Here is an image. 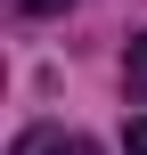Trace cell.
Returning <instances> with one entry per match:
<instances>
[{
  "instance_id": "1",
  "label": "cell",
  "mask_w": 147,
  "mask_h": 155,
  "mask_svg": "<svg viewBox=\"0 0 147 155\" xmlns=\"http://www.w3.org/2000/svg\"><path fill=\"white\" fill-rule=\"evenodd\" d=\"M16 155H98V139H82V131H25Z\"/></svg>"
},
{
  "instance_id": "2",
  "label": "cell",
  "mask_w": 147,
  "mask_h": 155,
  "mask_svg": "<svg viewBox=\"0 0 147 155\" xmlns=\"http://www.w3.org/2000/svg\"><path fill=\"white\" fill-rule=\"evenodd\" d=\"M123 82H131V98H147V33L131 41V57H123Z\"/></svg>"
},
{
  "instance_id": "3",
  "label": "cell",
  "mask_w": 147,
  "mask_h": 155,
  "mask_svg": "<svg viewBox=\"0 0 147 155\" xmlns=\"http://www.w3.org/2000/svg\"><path fill=\"white\" fill-rule=\"evenodd\" d=\"M16 8H25V16H57L65 0H16Z\"/></svg>"
},
{
  "instance_id": "4",
  "label": "cell",
  "mask_w": 147,
  "mask_h": 155,
  "mask_svg": "<svg viewBox=\"0 0 147 155\" xmlns=\"http://www.w3.org/2000/svg\"><path fill=\"white\" fill-rule=\"evenodd\" d=\"M131 155H147V114H139V123H131Z\"/></svg>"
}]
</instances>
